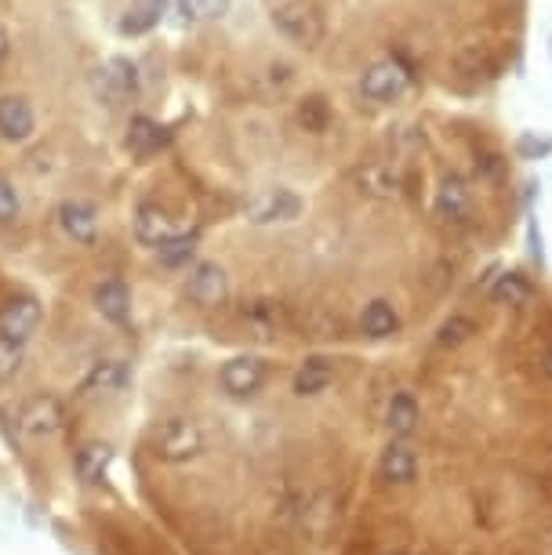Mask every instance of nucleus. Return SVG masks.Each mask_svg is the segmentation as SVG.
<instances>
[{"instance_id":"nucleus-1","label":"nucleus","mask_w":552,"mask_h":555,"mask_svg":"<svg viewBox=\"0 0 552 555\" xmlns=\"http://www.w3.org/2000/svg\"><path fill=\"white\" fill-rule=\"evenodd\" d=\"M204 433L193 417H164L150 428V450L168 465H182L204 454Z\"/></svg>"},{"instance_id":"nucleus-2","label":"nucleus","mask_w":552,"mask_h":555,"mask_svg":"<svg viewBox=\"0 0 552 555\" xmlns=\"http://www.w3.org/2000/svg\"><path fill=\"white\" fill-rule=\"evenodd\" d=\"M273 26L301 48H317L324 40V15L306 0H287V4L273 8Z\"/></svg>"},{"instance_id":"nucleus-3","label":"nucleus","mask_w":552,"mask_h":555,"mask_svg":"<svg viewBox=\"0 0 552 555\" xmlns=\"http://www.w3.org/2000/svg\"><path fill=\"white\" fill-rule=\"evenodd\" d=\"M411 88V69L400 59H382L360 77V95L371 102H393Z\"/></svg>"},{"instance_id":"nucleus-4","label":"nucleus","mask_w":552,"mask_h":555,"mask_svg":"<svg viewBox=\"0 0 552 555\" xmlns=\"http://www.w3.org/2000/svg\"><path fill=\"white\" fill-rule=\"evenodd\" d=\"M62 425H66V406H62L55 396H34V400H26L23 411H18V428H23L29 439L59 436Z\"/></svg>"},{"instance_id":"nucleus-5","label":"nucleus","mask_w":552,"mask_h":555,"mask_svg":"<svg viewBox=\"0 0 552 555\" xmlns=\"http://www.w3.org/2000/svg\"><path fill=\"white\" fill-rule=\"evenodd\" d=\"M95 91L106 106H120L139 95V69L128 59H110L106 66L95 73Z\"/></svg>"},{"instance_id":"nucleus-6","label":"nucleus","mask_w":552,"mask_h":555,"mask_svg":"<svg viewBox=\"0 0 552 555\" xmlns=\"http://www.w3.org/2000/svg\"><path fill=\"white\" fill-rule=\"evenodd\" d=\"M185 291H190V298H193L201 309L222 306L226 295H229L226 269H222V266H215V261H196V266L190 269V280H185Z\"/></svg>"},{"instance_id":"nucleus-7","label":"nucleus","mask_w":552,"mask_h":555,"mask_svg":"<svg viewBox=\"0 0 552 555\" xmlns=\"http://www.w3.org/2000/svg\"><path fill=\"white\" fill-rule=\"evenodd\" d=\"M218 382H222V389L229 396L244 400V396H255L266 385V363L258 360V356H233V360L222 366Z\"/></svg>"},{"instance_id":"nucleus-8","label":"nucleus","mask_w":552,"mask_h":555,"mask_svg":"<svg viewBox=\"0 0 552 555\" xmlns=\"http://www.w3.org/2000/svg\"><path fill=\"white\" fill-rule=\"evenodd\" d=\"M182 233H190V225H179L161 204H142L139 211H134V236H139L142 244L161 247Z\"/></svg>"},{"instance_id":"nucleus-9","label":"nucleus","mask_w":552,"mask_h":555,"mask_svg":"<svg viewBox=\"0 0 552 555\" xmlns=\"http://www.w3.org/2000/svg\"><path fill=\"white\" fill-rule=\"evenodd\" d=\"M468 215H473V190L462 175H444L440 190H436V218L444 225H462Z\"/></svg>"},{"instance_id":"nucleus-10","label":"nucleus","mask_w":552,"mask_h":555,"mask_svg":"<svg viewBox=\"0 0 552 555\" xmlns=\"http://www.w3.org/2000/svg\"><path fill=\"white\" fill-rule=\"evenodd\" d=\"M40 327V301L29 295H18L0 309V334L12 341H29V334Z\"/></svg>"},{"instance_id":"nucleus-11","label":"nucleus","mask_w":552,"mask_h":555,"mask_svg":"<svg viewBox=\"0 0 552 555\" xmlns=\"http://www.w3.org/2000/svg\"><path fill=\"white\" fill-rule=\"evenodd\" d=\"M59 225L73 244H95V236H99V215L88 201H62Z\"/></svg>"},{"instance_id":"nucleus-12","label":"nucleus","mask_w":552,"mask_h":555,"mask_svg":"<svg viewBox=\"0 0 552 555\" xmlns=\"http://www.w3.org/2000/svg\"><path fill=\"white\" fill-rule=\"evenodd\" d=\"M301 211L298 196L287 193V190H269L262 196H255L252 204H247V218H252L255 225H269V222H287V218H295Z\"/></svg>"},{"instance_id":"nucleus-13","label":"nucleus","mask_w":552,"mask_h":555,"mask_svg":"<svg viewBox=\"0 0 552 555\" xmlns=\"http://www.w3.org/2000/svg\"><path fill=\"white\" fill-rule=\"evenodd\" d=\"M34 109H29L26 99L18 95H4L0 99V139L8 142H26L34 134Z\"/></svg>"},{"instance_id":"nucleus-14","label":"nucleus","mask_w":552,"mask_h":555,"mask_svg":"<svg viewBox=\"0 0 552 555\" xmlns=\"http://www.w3.org/2000/svg\"><path fill=\"white\" fill-rule=\"evenodd\" d=\"M95 309L117 327H128L131 323V291L120 284V280H102L95 287Z\"/></svg>"},{"instance_id":"nucleus-15","label":"nucleus","mask_w":552,"mask_h":555,"mask_svg":"<svg viewBox=\"0 0 552 555\" xmlns=\"http://www.w3.org/2000/svg\"><path fill=\"white\" fill-rule=\"evenodd\" d=\"M164 12H168V0H131L128 12L120 18V34L124 37H142L150 29L161 26Z\"/></svg>"},{"instance_id":"nucleus-16","label":"nucleus","mask_w":552,"mask_h":555,"mask_svg":"<svg viewBox=\"0 0 552 555\" xmlns=\"http://www.w3.org/2000/svg\"><path fill=\"white\" fill-rule=\"evenodd\" d=\"M414 473H419V457H414V450L411 447H403V443H393V447H385L382 450V461H378V476L385 479V483H411Z\"/></svg>"},{"instance_id":"nucleus-17","label":"nucleus","mask_w":552,"mask_h":555,"mask_svg":"<svg viewBox=\"0 0 552 555\" xmlns=\"http://www.w3.org/2000/svg\"><path fill=\"white\" fill-rule=\"evenodd\" d=\"M357 185H360V193L393 201V196H400V190H403V178H400V171H393L389 164H371V167H360L357 171Z\"/></svg>"},{"instance_id":"nucleus-18","label":"nucleus","mask_w":552,"mask_h":555,"mask_svg":"<svg viewBox=\"0 0 552 555\" xmlns=\"http://www.w3.org/2000/svg\"><path fill=\"white\" fill-rule=\"evenodd\" d=\"M128 385V366L120 360H106V363H95L91 374L80 382V392L85 396H113Z\"/></svg>"},{"instance_id":"nucleus-19","label":"nucleus","mask_w":552,"mask_h":555,"mask_svg":"<svg viewBox=\"0 0 552 555\" xmlns=\"http://www.w3.org/2000/svg\"><path fill=\"white\" fill-rule=\"evenodd\" d=\"M171 134L161 128L156 120L150 117H131V128H128V150L134 156H153V153H161L164 145H168Z\"/></svg>"},{"instance_id":"nucleus-20","label":"nucleus","mask_w":552,"mask_h":555,"mask_svg":"<svg viewBox=\"0 0 552 555\" xmlns=\"http://www.w3.org/2000/svg\"><path fill=\"white\" fill-rule=\"evenodd\" d=\"M331 382H335V366H331V360H324V356H306L295 374V392L317 396V392H324Z\"/></svg>"},{"instance_id":"nucleus-21","label":"nucleus","mask_w":552,"mask_h":555,"mask_svg":"<svg viewBox=\"0 0 552 555\" xmlns=\"http://www.w3.org/2000/svg\"><path fill=\"white\" fill-rule=\"evenodd\" d=\"M360 327L368 338H393V334L400 331V317L397 309L389 306V301H371V306H363V317H360Z\"/></svg>"},{"instance_id":"nucleus-22","label":"nucleus","mask_w":552,"mask_h":555,"mask_svg":"<svg viewBox=\"0 0 552 555\" xmlns=\"http://www.w3.org/2000/svg\"><path fill=\"white\" fill-rule=\"evenodd\" d=\"M110 461H113V450L106 443H88L77 450V461H73V465H77L80 483H102Z\"/></svg>"},{"instance_id":"nucleus-23","label":"nucleus","mask_w":552,"mask_h":555,"mask_svg":"<svg viewBox=\"0 0 552 555\" xmlns=\"http://www.w3.org/2000/svg\"><path fill=\"white\" fill-rule=\"evenodd\" d=\"M385 425H389L393 436H411L419 428V403H414L411 392H397L389 403V414H385Z\"/></svg>"},{"instance_id":"nucleus-24","label":"nucleus","mask_w":552,"mask_h":555,"mask_svg":"<svg viewBox=\"0 0 552 555\" xmlns=\"http://www.w3.org/2000/svg\"><path fill=\"white\" fill-rule=\"evenodd\" d=\"M530 295H535V287L527 284V276H519V272H505V276H498V284L491 291V298L498 306H527Z\"/></svg>"},{"instance_id":"nucleus-25","label":"nucleus","mask_w":552,"mask_h":555,"mask_svg":"<svg viewBox=\"0 0 552 555\" xmlns=\"http://www.w3.org/2000/svg\"><path fill=\"white\" fill-rule=\"evenodd\" d=\"M298 124L309 134H324L331 128V106L324 95H306L298 102Z\"/></svg>"},{"instance_id":"nucleus-26","label":"nucleus","mask_w":552,"mask_h":555,"mask_svg":"<svg viewBox=\"0 0 552 555\" xmlns=\"http://www.w3.org/2000/svg\"><path fill=\"white\" fill-rule=\"evenodd\" d=\"M193 250H196V233L190 229V233H182V236H175L168 244L156 247V255H161L164 266H182V261L193 258Z\"/></svg>"},{"instance_id":"nucleus-27","label":"nucleus","mask_w":552,"mask_h":555,"mask_svg":"<svg viewBox=\"0 0 552 555\" xmlns=\"http://www.w3.org/2000/svg\"><path fill=\"white\" fill-rule=\"evenodd\" d=\"M23 360H26L23 341H12L0 334V382H12L23 371Z\"/></svg>"},{"instance_id":"nucleus-28","label":"nucleus","mask_w":552,"mask_h":555,"mask_svg":"<svg viewBox=\"0 0 552 555\" xmlns=\"http://www.w3.org/2000/svg\"><path fill=\"white\" fill-rule=\"evenodd\" d=\"M179 8L193 23H211V18L229 12V0H179Z\"/></svg>"},{"instance_id":"nucleus-29","label":"nucleus","mask_w":552,"mask_h":555,"mask_svg":"<svg viewBox=\"0 0 552 555\" xmlns=\"http://www.w3.org/2000/svg\"><path fill=\"white\" fill-rule=\"evenodd\" d=\"M473 334H476L473 320H465V317H451V320H447L444 327H440V338H436V341H440L444 349H458V345L468 341V338H473Z\"/></svg>"},{"instance_id":"nucleus-30","label":"nucleus","mask_w":552,"mask_h":555,"mask_svg":"<svg viewBox=\"0 0 552 555\" xmlns=\"http://www.w3.org/2000/svg\"><path fill=\"white\" fill-rule=\"evenodd\" d=\"M18 211H23V201H18L15 185L8 182V178H0V225L15 222Z\"/></svg>"},{"instance_id":"nucleus-31","label":"nucleus","mask_w":552,"mask_h":555,"mask_svg":"<svg viewBox=\"0 0 552 555\" xmlns=\"http://www.w3.org/2000/svg\"><path fill=\"white\" fill-rule=\"evenodd\" d=\"M516 153L524 156V160H538V156L552 153V139H545V134L538 139V134L527 131V134H519V139H516Z\"/></svg>"},{"instance_id":"nucleus-32","label":"nucleus","mask_w":552,"mask_h":555,"mask_svg":"<svg viewBox=\"0 0 552 555\" xmlns=\"http://www.w3.org/2000/svg\"><path fill=\"white\" fill-rule=\"evenodd\" d=\"M8 55H12V37H8L4 29H0V62H4Z\"/></svg>"},{"instance_id":"nucleus-33","label":"nucleus","mask_w":552,"mask_h":555,"mask_svg":"<svg viewBox=\"0 0 552 555\" xmlns=\"http://www.w3.org/2000/svg\"><path fill=\"white\" fill-rule=\"evenodd\" d=\"M545 371L552 374V349H549V356H545Z\"/></svg>"}]
</instances>
